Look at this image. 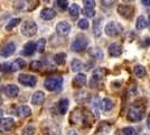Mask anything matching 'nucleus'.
Here are the masks:
<instances>
[{
  "label": "nucleus",
  "mask_w": 150,
  "mask_h": 135,
  "mask_svg": "<svg viewBox=\"0 0 150 135\" xmlns=\"http://www.w3.org/2000/svg\"><path fill=\"white\" fill-rule=\"evenodd\" d=\"M144 115H146V109H144V106H141L140 104L138 103H134L129 107V111H128L127 118H128L129 122L136 123L142 121Z\"/></svg>",
  "instance_id": "f257e3e1"
},
{
  "label": "nucleus",
  "mask_w": 150,
  "mask_h": 135,
  "mask_svg": "<svg viewBox=\"0 0 150 135\" xmlns=\"http://www.w3.org/2000/svg\"><path fill=\"white\" fill-rule=\"evenodd\" d=\"M63 86V78L59 76H52L44 81V87L48 91H58Z\"/></svg>",
  "instance_id": "f03ea898"
},
{
  "label": "nucleus",
  "mask_w": 150,
  "mask_h": 135,
  "mask_svg": "<svg viewBox=\"0 0 150 135\" xmlns=\"http://www.w3.org/2000/svg\"><path fill=\"white\" fill-rule=\"evenodd\" d=\"M104 32L108 36H111V37H115V36H119L120 34H122L123 32V26L121 25L120 23L117 21H110L108 23L104 28Z\"/></svg>",
  "instance_id": "7ed1b4c3"
},
{
  "label": "nucleus",
  "mask_w": 150,
  "mask_h": 135,
  "mask_svg": "<svg viewBox=\"0 0 150 135\" xmlns=\"http://www.w3.org/2000/svg\"><path fill=\"white\" fill-rule=\"evenodd\" d=\"M20 32L24 36L31 37L37 33V25L36 23H34L33 20H26L21 24L20 27Z\"/></svg>",
  "instance_id": "20e7f679"
},
{
  "label": "nucleus",
  "mask_w": 150,
  "mask_h": 135,
  "mask_svg": "<svg viewBox=\"0 0 150 135\" xmlns=\"http://www.w3.org/2000/svg\"><path fill=\"white\" fill-rule=\"evenodd\" d=\"M88 39L84 37V36H82V35H80V36H77V37L72 42V44H71V50L73 52H82L88 47Z\"/></svg>",
  "instance_id": "39448f33"
},
{
  "label": "nucleus",
  "mask_w": 150,
  "mask_h": 135,
  "mask_svg": "<svg viewBox=\"0 0 150 135\" xmlns=\"http://www.w3.org/2000/svg\"><path fill=\"white\" fill-rule=\"evenodd\" d=\"M18 81L19 84H21L23 86H26V87H35L36 84H37V79L34 76H30V74H25V73H21L19 74L18 77Z\"/></svg>",
  "instance_id": "423d86ee"
},
{
  "label": "nucleus",
  "mask_w": 150,
  "mask_h": 135,
  "mask_svg": "<svg viewBox=\"0 0 150 135\" xmlns=\"http://www.w3.org/2000/svg\"><path fill=\"white\" fill-rule=\"evenodd\" d=\"M118 13L125 19H131L133 14H134V9H133V7L129 6V5H120L118 7Z\"/></svg>",
  "instance_id": "0eeeda50"
},
{
  "label": "nucleus",
  "mask_w": 150,
  "mask_h": 135,
  "mask_svg": "<svg viewBox=\"0 0 150 135\" xmlns=\"http://www.w3.org/2000/svg\"><path fill=\"white\" fill-rule=\"evenodd\" d=\"M105 77V70L102 69V68H99L93 72V76H92V79H91V87H96V84H99L103 78Z\"/></svg>",
  "instance_id": "6e6552de"
},
{
  "label": "nucleus",
  "mask_w": 150,
  "mask_h": 135,
  "mask_svg": "<svg viewBox=\"0 0 150 135\" xmlns=\"http://www.w3.org/2000/svg\"><path fill=\"white\" fill-rule=\"evenodd\" d=\"M13 126H15V121L13 118H1L0 119V132L5 133V132H9L11 131Z\"/></svg>",
  "instance_id": "1a4fd4ad"
},
{
  "label": "nucleus",
  "mask_w": 150,
  "mask_h": 135,
  "mask_svg": "<svg viewBox=\"0 0 150 135\" xmlns=\"http://www.w3.org/2000/svg\"><path fill=\"white\" fill-rule=\"evenodd\" d=\"M15 51H16V45L13 44V42H10V43H7L4 47L0 49V55L2 58H9L15 53Z\"/></svg>",
  "instance_id": "9d476101"
},
{
  "label": "nucleus",
  "mask_w": 150,
  "mask_h": 135,
  "mask_svg": "<svg viewBox=\"0 0 150 135\" xmlns=\"http://www.w3.org/2000/svg\"><path fill=\"white\" fill-rule=\"evenodd\" d=\"M71 32V25L66 21H59L56 25V33L61 36H66Z\"/></svg>",
  "instance_id": "9b49d317"
},
{
  "label": "nucleus",
  "mask_w": 150,
  "mask_h": 135,
  "mask_svg": "<svg viewBox=\"0 0 150 135\" xmlns=\"http://www.w3.org/2000/svg\"><path fill=\"white\" fill-rule=\"evenodd\" d=\"M85 84H86V76L84 73L76 74L72 81V84L74 88H82L83 86H85Z\"/></svg>",
  "instance_id": "f8f14e48"
},
{
  "label": "nucleus",
  "mask_w": 150,
  "mask_h": 135,
  "mask_svg": "<svg viewBox=\"0 0 150 135\" xmlns=\"http://www.w3.org/2000/svg\"><path fill=\"white\" fill-rule=\"evenodd\" d=\"M4 92L9 98H16L19 94V89L18 87L15 86V84H7L5 87V89H4Z\"/></svg>",
  "instance_id": "ddd939ff"
},
{
  "label": "nucleus",
  "mask_w": 150,
  "mask_h": 135,
  "mask_svg": "<svg viewBox=\"0 0 150 135\" xmlns=\"http://www.w3.org/2000/svg\"><path fill=\"white\" fill-rule=\"evenodd\" d=\"M122 52H123V47H122V45L118 44V43H114L109 46V54L113 58L120 56L122 54Z\"/></svg>",
  "instance_id": "4468645a"
},
{
  "label": "nucleus",
  "mask_w": 150,
  "mask_h": 135,
  "mask_svg": "<svg viewBox=\"0 0 150 135\" xmlns=\"http://www.w3.org/2000/svg\"><path fill=\"white\" fill-rule=\"evenodd\" d=\"M25 61L23 59H16L13 63H8V72H13V71H17L19 69H23L25 66Z\"/></svg>",
  "instance_id": "2eb2a0df"
},
{
  "label": "nucleus",
  "mask_w": 150,
  "mask_h": 135,
  "mask_svg": "<svg viewBox=\"0 0 150 135\" xmlns=\"http://www.w3.org/2000/svg\"><path fill=\"white\" fill-rule=\"evenodd\" d=\"M45 100V94L43 91H36L33 97H31V104L35 106H39L44 103Z\"/></svg>",
  "instance_id": "dca6fc26"
},
{
  "label": "nucleus",
  "mask_w": 150,
  "mask_h": 135,
  "mask_svg": "<svg viewBox=\"0 0 150 135\" xmlns=\"http://www.w3.org/2000/svg\"><path fill=\"white\" fill-rule=\"evenodd\" d=\"M56 16V11L52 8H44L40 11V17L44 20H52L53 18H55Z\"/></svg>",
  "instance_id": "f3484780"
},
{
  "label": "nucleus",
  "mask_w": 150,
  "mask_h": 135,
  "mask_svg": "<svg viewBox=\"0 0 150 135\" xmlns=\"http://www.w3.org/2000/svg\"><path fill=\"white\" fill-rule=\"evenodd\" d=\"M16 115L19 116V117H27V116H30L31 115V109L30 107L28 106H19L18 108L16 109Z\"/></svg>",
  "instance_id": "a211bd4d"
},
{
  "label": "nucleus",
  "mask_w": 150,
  "mask_h": 135,
  "mask_svg": "<svg viewBox=\"0 0 150 135\" xmlns=\"http://www.w3.org/2000/svg\"><path fill=\"white\" fill-rule=\"evenodd\" d=\"M113 107H114V103H113L112 99H110V98H104L101 101V108L104 111H110L111 109H113Z\"/></svg>",
  "instance_id": "6ab92c4d"
},
{
  "label": "nucleus",
  "mask_w": 150,
  "mask_h": 135,
  "mask_svg": "<svg viewBox=\"0 0 150 135\" xmlns=\"http://www.w3.org/2000/svg\"><path fill=\"white\" fill-rule=\"evenodd\" d=\"M57 109H58V113L59 114H66V111L69 109V100L67 99H61L58 101V105H57Z\"/></svg>",
  "instance_id": "aec40b11"
},
{
  "label": "nucleus",
  "mask_w": 150,
  "mask_h": 135,
  "mask_svg": "<svg viewBox=\"0 0 150 135\" xmlns=\"http://www.w3.org/2000/svg\"><path fill=\"white\" fill-rule=\"evenodd\" d=\"M93 34L95 37H100L102 34V27H101V18H96L93 21Z\"/></svg>",
  "instance_id": "412c9836"
},
{
  "label": "nucleus",
  "mask_w": 150,
  "mask_h": 135,
  "mask_svg": "<svg viewBox=\"0 0 150 135\" xmlns=\"http://www.w3.org/2000/svg\"><path fill=\"white\" fill-rule=\"evenodd\" d=\"M133 73L136 74V77L144 78L147 74V71H146V68H144V65L137 64L134 65V68H133Z\"/></svg>",
  "instance_id": "4be33fe9"
},
{
  "label": "nucleus",
  "mask_w": 150,
  "mask_h": 135,
  "mask_svg": "<svg viewBox=\"0 0 150 135\" xmlns=\"http://www.w3.org/2000/svg\"><path fill=\"white\" fill-rule=\"evenodd\" d=\"M36 51V46H35V43L33 42H29L24 46V54L25 55H33Z\"/></svg>",
  "instance_id": "5701e85b"
},
{
  "label": "nucleus",
  "mask_w": 150,
  "mask_h": 135,
  "mask_svg": "<svg viewBox=\"0 0 150 135\" xmlns=\"http://www.w3.org/2000/svg\"><path fill=\"white\" fill-rule=\"evenodd\" d=\"M71 69H72L73 72H79V71H81L83 69V63H82L80 60L74 59L72 61V63H71Z\"/></svg>",
  "instance_id": "b1692460"
},
{
  "label": "nucleus",
  "mask_w": 150,
  "mask_h": 135,
  "mask_svg": "<svg viewBox=\"0 0 150 135\" xmlns=\"http://www.w3.org/2000/svg\"><path fill=\"white\" fill-rule=\"evenodd\" d=\"M148 26V21L144 18V16H139L137 19V23H136V28L137 29H144Z\"/></svg>",
  "instance_id": "393cba45"
},
{
  "label": "nucleus",
  "mask_w": 150,
  "mask_h": 135,
  "mask_svg": "<svg viewBox=\"0 0 150 135\" xmlns=\"http://www.w3.org/2000/svg\"><path fill=\"white\" fill-rule=\"evenodd\" d=\"M54 61L58 65L65 64V62H66V54L65 53H58V54H56L54 56Z\"/></svg>",
  "instance_id": "a878e982"
},
{
  "label": "nucleus",
  "mask_w": 150,
  "mask_h": 135,
  "mask_svg": "<svg viewBox=\"0 0 150 135\" xmlns=\"http://www.w3.org/2000/svg\"><path fill=\"white\" fill-rule=\"evenodd\" d=\"M88 53H90V55H91V56H93L94 59H98V60H101V59H103V52L101 51L100 49H98V47L91 49Z\"/></svg>",
  "instance_id": "bb28decb"
},
{
  "label": "nucleus",
  "mask_w": 150,
  "mask_h": 135,
  "mask_svg": "<svg viewBox=\"0 0 150 135\" xmlns=\"http://www.w3.org/2000/svg\"><path fill=\"white\" fill-rule=\"evenodd\" d=\"M35 46H36V51L38 53H43L45 51V47H46V39H39L37 41V43L35 44Z\"/></svg>",
  "instance_id": "cd10ccee"
},
{
  "label": "nucleus",
  "mask_w": 150,
  "mask_h": 135,
  "mask_svg": "<svg viewBox=\"0 0 150 135\" xmlns=\"http://www.w3.org/2000/svg\"><path fill=\"white\" fill-rule=\"evenodd\" d=\"M69 15L73 18H76L80 15V7H79V5H76V4H73V5H71V7H69Z\"/></svg>",
  "instance_id": "c85d7f7f"
},
{
  "label": "nucleus",
  "mask_w": 150,
  "mask_h": 135,
  "mask_svg": "<svg viewBox=\"0 0 150 135\" xmlns=\"http://www.w3.org/2000/svg\"><path fill=\"white\" fill-rule=\"evenodd\" d=\"M55 5L58 9L66 10V8L69 7V1L67 0H55Z\"/></svg>",
  "instance_id": "c756f323"
},
{
  "label": "nucleus",
  "mask_w": 150,
  "mask_h": 135,
  "mask_svg": "<svg viewBox=\"0 0 150 135\" xmlns=\"http://www.w3.org/2000/svg\"><path fill=\"white\" fill-rule=\"evenodd\" d=\"M19 23H20V19H19V18H13V19L10 20L6 25V31H11V29H13L16 26L18 25Z\"/></svg>",
  "instance_id": "7c9ffc66"
},
{
  "label": "nucleus",
  "mask_w": 150,
  "mask_h": 135,
  "mask_svg": "<svg viewBox=\"0 0 150 135\" xmlns=\"http://www.w3.org/2000/svg\"><path fill=\"white\" fill-rule=\"evenodd\" d=\"M29 66H30V70L39 71L42 68H43V64H42V62H40V61H33Z\"/></svg>",
  "instance_id": "2f4dec72"
},
{
  "label": "nucleus",
  "mask_w": 150,
  "mask_h": 135,
  "mask_svg": "<svg viewBox=\"0 0 150 135\" xmlns=\"http://www.w3.org/2000/svg\"><path fill=\"white\" fill-rule=\"evenodd\" d=\"M35 131L36 129L34 127V126H31V125H28V126H26L24 131H23V135H34L35 134Z\"/></svg>",
  "instance_id": "473e14b6"
},
{
  "label": "nucleus",
  "mask_w": 150,
  "mask_h": 135,
  "mask_svg": "<svg viewBox=\"0 0 150 135\" xmlns=\"http://www.w3.org/2000/svg\"><path fill=\"white\" fill-rule=\"evenodd\" d=\"M83 5H84L85 9H94L95 1L94 0H83Z\"/></svg>",
  "instance_id": "72a5a7b5"
},
{
  "label": "nucleus",
  "mask_w": 150,
  "mask_h": 135,
  "mask_svg": "<svg viewBox=\"0 0 150 135\" xmlns=\"http://www.w3.org/2000/svg\"><path fill=\"white\" fill-rule=\"evenodd\" d=\"M88 25H90V24H88V20L84 19V18H83V19H81L79 23H77V26H79L81 29H83V31H84V29H88Z\"/></svg>",
  "instance_id": "f704fd0d"
},
{
  "label": "nucleus",
  "mask_w": 150,
  "mask_h": 135,
  "mask_svg": "<svg viewBox=\"0 0 150 135\" xmlns=\"http://www.w3.org/2000/svg\"><path fill=\"white\" fill-rule=\"evenodd\" d=\"M122 134L123 135H136V129L133 127H125L122 129Z\"/></svg>",
  "instance_id": "c9c22d12"
},
{
  "label": "nucleus",
  "mask_w": 150,
  "mask_h": 135,
  "mask_svg": "<svg viewBox=\"0 0 150 135\" xmlns=\"http://www.w3.org/2000/svg\"><path fill=\"white\" fill-rule=\"evenodd\" d=\"M83 14L88 17V18H92V17H94V15H95V10L94 9H83Z\"/></svg>",
  "instance_id": "e433bc0d"
},
{
  "label": "nucleus",
  "mask_w": 150,
  "mask_h": 135,
  "mask_svg": "<svg viewBox=\"0 0 150 135\" xmlns=\"http://www.w3.org/2000/svg\"><path fill=\"white\" fill-rule=\"evenodd\" d=\"M114 1H115V0H101L102 5H104V6H106V7L112 6L113 4H114Z\"/></svg>",
  "instance_id": "4c0bfd02"
},
{
  "label": "nucleus",
  "mask_w": 150,
  "mask_h": 135,
  "mask_svg": "<svg viewBox=\"0 0 150 135\" xmlns=\"http://www.w3.org/2000/svg\"><path fill=\"white\" fill-rule=\"evenodd\" d=\"M141 4L146 7H150V0H141Z\"/></svg>",
  "instance_id": "58836bf2"
},
{
  "label": "nucleus",
  "mask_w": 150,
  "mask_h": 135,
  "mask_svg": "<svg viewBox=\"0 0 150 135\" xmlns=\"http://www.w3.org/2000/svg\"><path fill=\"white\" fill-rule=\"evenodd\" d=\"M150 45V37H148V39H144V44H142V46H149Z\"/></svg>",
  "instance_id": "ea45409f"
},
{
  "label": "nucleus",
  "mask_w": 150,
  "mask_h": 135,
  "mask_svg": "<svg viewBox=\"0 0 150 135\" xmlns=\"http://www.w3.org/2000/svg\"><path fill=\"white\" fill-rule=\"evenodd\" d=\"M67 135H79V133H77L76 131H73V129H72V131H69V133H67Z\"/></svg>",
  "instance_id": "a19ab883"
},
{
  "label": "nucleus",
  "mask_w": 150,
  "mask_h": 135,
  "mask_svg": "<svg viewBox=\"0 0 150 135\" xmlns=\"http://www.w3.org/2000/svg\"><path fill=\"white\" fill-rule=\"evenodd\" d=\"M147 125H148V127L150 129V113H149V116H148V119H147Z\"/></svg>",
  "instance_id": "79ce46f5"
},
{
  "label": "nucleus",
  "mask_w": 150,
  "mask_h": 135,
  "mask_svg": "<svg viewBox=\"0 0 150 135\" xmlns=\"http://www.w3.org/2000/svg\"><path fill=\"white\" fill-rule=\"evenodd\" d=\"M121 1H123V2H132V1H134V0H121Z\"/></svg>",
  "instance_id": "37998d69"
},
{
  "label": "nucleus",
  "mask_w": 150,
  "mask_h": 135,
  "mask_svg": "<svg viewBox=\"0 0 150 135\" xmlns=\"http://www.w3.org/2000/svg\"><path fill=\"white\" fill-rule=\"evenodd\" d=\"M4 115V110L2 109H0V117H1V116Z\"/></svg>",
  "instance_id": "c03bdc74"
},
{
  "label": "nucleus",
  "mask_w": 150,
  "mask_h": 135,
  "mask_svg": "<svg viewBox=\"0 0 150 135\" xmlns=\"http://www.w3.org/2000/svg\"><path fill=\"white\" fill-rule=\"evenodd\" d=\"M45 2H50V0H44Z\"/></svg>",
  "instance_id": "a18cd8bd"
},
{
  "label": "nucleus",
  "mask_w": 150,
  "mask_h": 135,
  "mask_svg": "<svg viewBox=\"0 0 150 135\" xmlns=\"http://www.w3.org/2000/svg\"><path fill=\"white\" fill-rule=\"evenodd\" d=\"M1 103H2V100H1V98H0V105H1Z\"/></svg>",
  "instance_id": "49530a36"
},
{
  "label": "nucleus",
  "mask_w": 150,
  "mask_h": 135,
  "mask_svg": "<svg viewBox=\"0 0 150 135\" xmlns=\"http://www.w3.org/2000/svg\"><path fill=\"white\" fill-rule=\"evenodd\" d=\"M0 69H1V64H0Z\"/></svg>",
  "instance_id": "de8ad7c7"
},
{
  "label": "nucleus",
  "mask_w": 150,
  "mask_h": 135,
  "mask_svg": "<svg viewBox=\"0 0 150 135\" xmlns=\"http://www.w3.org/2000/svg\"><path fill=\"white\" fill-rule=\"evenodd\" d=\"M0 81H1V78H0Z\"/></svg>",
  "instance_id": "09e8293b"
}]
</instances>
